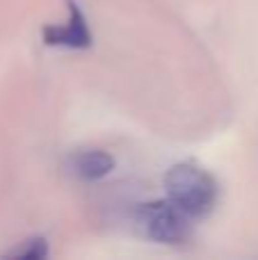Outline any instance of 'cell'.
I'll return each mask as SVG.
<instances>
[{
	"mask_svg": "<svg viewBox=\"0 0 258 260\" xmlns=\"http://www.w3.org/2000/svg\"><path fill=\"white\" fill-rule=\"evenodd\" d=\"M165 187L169 199L192 219L210 215L219 197L217 180L192 162L174 165L165 174Z\"/></svg>",
	"mask_w": 258,
	"mask_h": 260,
	"instance_id": "cell-1",
	"label": "cell"
},
{
	"mask_svg": "<svg viewBox=\"0 0 258 260\" xmlns=\"http://www.w3.org/2000/svg\"><path fill=\"white\" fill-rule=\"evenodd\" d=\"M190 219L172 199L142 203L135 210V224L158 244H181L190 238Z\"/></svg>",
	"mask_w": 258,
	"mask_h": 260,
	"instance_id": "cell-2",
	"label": "cell"
},
{
	"mask_svg": "<svg viewBox=\"0 0 258 260\" xmlns=\"http://www.w3.org/2000/svg\"><path fill=\"white\" fill-rule=\"evenodd\" d=\"M46 46H57V48H71V50H82L89 48L94 35H91L87 18L82 14L80 5L69 0V18L59 25H46L41 30Z\"/></svg>",
	"mask_w": 258,
	"mask_h": 260,
	"instance_id": "cell-3",
	"label": "cell"
},
{
	"mask_svg": "<svg viewBox=\"0 0 258 260\" xmlns=\"http://www.w3.org/2000/svg\"><path fill=\"white\" fill-rule=\"evenodd\" d=\"M67 169L71 176L85 180V183H94L105 176L112 174L114 169V157L99 148H87V151H76L67 160Z\"/></svg>",
	"mask_w": 258,
	"mask_h": 260,
	"instance_id": "cell-4",
	"label": "cell"
},
{
	"mask_svg": "<svg viewBox=\"0 0 258 260\" xmlns=\"http://www.w3.org/2000/svg\"><path fill=\"white\" fill-rule=\"evenodd\" d=\"M48 256V244L44 238H32L21 242V247H16L14 251L7 253V258H23V260H41Z\"/></svg>",
	"mask_w": 258,
	"mask_h": 260,
	"instance_id": "cell-5",
	"label": "cell"
}]
</instances>
